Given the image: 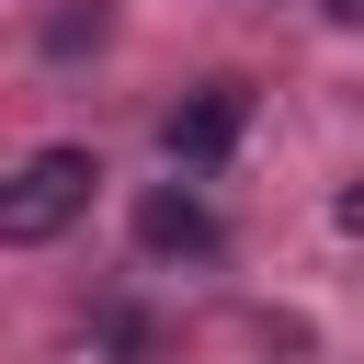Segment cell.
Segmentation results:
<instances>
[{
  "mask_svg": "<svg viewBox=\"0 0 364 364\" xmlns=\"http://www.w3.org/2000/svg\"><path fill=\"white\" fill-rule=\"evenodd\" d=\"M91 148H34L11 182H0V250H34V239H57L80 205H91Z\"/></svg>",
  "mask_w": 364,
  "mask_h": 364,
  "instance_id": "1",
  "label": "cell"
},
{
  "mask_svg": "<svg viewBox=\"0 0 364 364\" xmlns=\"http://www.w3.org/2000/svg\"><path fill=\"white\" fill-rule=\"evenodd\" d=\"M239 125H250V91H239V80H205V91L159 125V148H171L182 171H205V159H228V148H239Z\"/></svg>",
  "mask_w": 364,
  "mask_h": 364,
  "instance_id": "2",
  "label": "cell"
},
{
  "mask_svg": "<svg viewBox=\"0 0 364 364\" xmlns=\"http://www.w3.org/2000/svg\"><path fill=\"white\" fill-rule=\"evenodd\" d=\"M136 250H159V262H193V250H216V216H205V193H136Z\"/></svg>",
  "mask_w": 364,
  "mask_h": 364,
  "instance_id": "3",
  "label": "cell"
},
{
  "mask_svg": "<svg viewBox=\"0 0 364 364\" xmlns=\"http://www.w3.org/2000/svg\"><path fill=\"white\" fill-rule=\"evenodd\" d=\"M318 11H330V23H364V0H318Z\"/></svg>",
  "mask_w": 364,
  "mask_h": 364,
  "instance_id": "4",
  "label": "cell"
}]
</instances>
